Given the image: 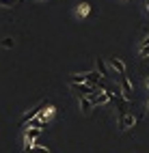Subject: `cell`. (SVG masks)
Returning <instances> with one entry per match:
<instances>
[{
    "instance_id": "cell-1",
    "label": "cell",
    "mask_w": 149,
    "mask_h": 153,
    "mask_svg": "<svg viewBox=\"0 0 149 153\" xmlns=\"http://www.w3.org/2000/svg\"><path fill=\"white\" fill-rule=\"evenodd\" d=\"M45 106H48V101H39V104H37L35 108H31V110H28L26 114L22 117V125H28L35 117H39V114H41V112L45 110Z\"/></svg>"
},
{
    "instance_id": "cell-2",
    "label": "cell",
    "mask_w": 149,
    "mask_h": 153,
    "mask_svg": "<svg viewBox=\"0 0 149 153\" xmlns=\"http://www.w3.org/2000/svg\"><path fill=\"white\" fill-rule=\"evenodd\" d=\"M119 86H121V95H123V99L127 101V104H130V101L134 99V88H132V82H130V78H127V76H121V84H119Z\"/></svg>"
},
{
    "instance_id": "cell-3",
    "label": "cell",
    "mask_w": 149,
    "mask_h": 153,
    "mask_svg": "<svg viewBox=\"0 0 149 153\" xmlns=\"http://www.w3.org/2000/svg\"><path fill=\"white\" fill-rule=\"evenodd\" d=\"M89 99L93 101V106H104V104H108V101L112 99V95L108 93V91L99 88V93H93V95H89Z\"/></svg>"
},
{
    "instance_id": "cell-4",
    "label": "cell",
    "mask_w": 149,
    "mask_h": 153,
    "mask_svg": "<svg viewBox=\"0 0 149 153\" xmlns=\"http://www.w3.org/2000/svg\"><path fill=\"white\" fill-rule=\"evenodd\" d=\"M134 123H136V117H134V112L132 110H127L123 117H119V129H130V127H134Z\"/></svg>"
},
{
    "instance_id": "cell-5",
    "label": "cell",
    "mask_w": 149,
    "mask_h": 153,
    "mask_svg": "<svg viewBox=\"0 0 149 153\" xmlns=\"http://www.w3.org/2000/svg\"><path fill=\"white\" fill-rule=\"evenodd\" d=\"M39 134H41V127H28L24 131V140H26V147L28 145H35V140L39 138Z\"/></svg>"
},
{
    "instance_id": "cell-6",
    "label": "cell",
    "mask_w": 149,
    "mask_h": 153,
    "mask_svg": "<svg viewBox=\"0 0 149 153\" xmlns=\"http://www.w3.org/2000/svg\"><path fill=\"white\" fill-rule=\"evenodd\" d=\"M110 67L117 71V74L119 76H125V71H127V67H125V63H123V60L121 58H117V56H112L110 58Z\"/></svg>"
},
{
    "instance_id": "cell-7",
    "label": "cell",
    "mask_w": 149,
    "mask_h": 153,
    "mask_svg": "<svg viewBox=\"0 0 149 153\" xmlns=\"http://www.w3.org/2000/svg\"><path fill=\"white\" fill-rule=\"evenodd\" d=\"M84 76H86V84H91V86H99V84H102V78H99L97 71H89V74H84Z\"/></svg>"
},
{
    "instance_id": "cell-8",
    "label": "cell",
    "mask_w": 149,
    "mask_h": 153,
    "mask_svg": "<svg viewBox=\"0 0 149 153\" xmlns=\"http://www.w3.org/2000/svg\"><path fill=\"white\" fill-rule=\"evenodd\" d=\"M89 13H91V4H89V2H80L76 7V15L78 17H86Z\"/></svg>"
},
{
    "instance_id": "cell-9",
    "label": "cell",
    "mask_w": 149,
    "mask_h": 153,
    "mask_svg": "<svg viewBox=\"0 0 149 153\" xmlns=\"http://www.w3.org/2000/svg\"><path fill=\"white\" fill-rule=\"evenodd\" d=\"M80 99V110L84 112V114H91V110H93V101L89 99V97H78Z\"/></svg>"
},
{
    "instance_id": "cell-10",
    "label": "cell",
    "mask_w": 149,
    "mask_h": 153,
    "mask_svg": "<svg viewBox=\"0 0 149 153\" xmlns=\"http://www.w3.org/2000/svg\"><path fill=\"white\" fill-rule=\"evenodd\" d=\"M138 56L147 58L149 56V37H145V41H141V48H138Z\"/></svg>"
},
{
    "instance_id": "cell-11",
    "label": "cell",
    "mask_w": 149,
    "mask_h": 153,
    "mask_svg": "<svg viewBox=\"0 0 149 153\" xmlns=\"http://www.w3.org/2000/svg\"><path fill=\"white\" fill-rule=\"evenodd\" d=\"M24 151L26 153H50V149L48 147H41V145H28Z\"/></svg>"
},
{
    "instance_id": "cell-12",
    "label": "cell",
    "mask_w": 149,
    "mask_h": 153,
    "mask_svg": "<svg viewBox=\"0 0 149 153\" xmlns=\"http://www.w3.org/2000/svg\"><path fill=\"white\" fill-rule=\"evenodd\" d=\"M95 67H97V71L102 76H106V78H110V71H108V67L102 63V58H95Z\"/></svg>"
},
{
    "instance_id": "cell-13",
    "label": "cell",
    "mask_w": 149,
    "mask_h": 153,
    "mask_svg": "<svg viewBox=\"0 0 149 153\" xmlns=\"http://www.w3.org/2000/svg\"><path fill=\"white\" fill-rule=\"evenodd\" d=\"M54 112H56V108H54V106H45V110L41 112V119H43V123H45V121H50V119L54 117Z\"/></svg>"
},
{
    "instance_id": "cell-14",
    "label": "cell",
    "mask_w": 149,
    "mask_h": 153,
    "mask_svg": "<svg viewBox=\"0 0 149 153\" xmlns=\"http://www.w3.org/2000/svg\"><path fill=\"white\" fill-rule=\"evenodd\" d=\"M69 84H86V76H69Z\"/></svg>"
},
{
    "instance_id": "cell-15",
    "label": "cell",
    "mask_w": 149,
    "mask_h": 153,
    "mask_svg": "<svg viewBox=\"0 0 149 153\" xmlns=\"http://www.w3.org/2000/svg\"><path fill=\"white\" fill-rule=\"evenodd\" d=\"M45 123H43V119H41V114H39V117H35L33 121H31V127H43Z\"/></svg>"
},
{
    "instance_id": "cell-16",
    "label": "cell",
    "mask_w": 149,
    "mask_h": 153,
    "mask_svg": "<svg viewBox=\"0 0 149 153\" xmlns=\"http://www.w3.org/2000/svg\"><path fill=\"white\" fill-rule=\"evenodd\" d=\"M13 45H15V41H13L11 37H4V39H2V48H7V50H11Z\"/></svg>"
},
{
    "instance_id": "cell-17",
    "label": "cell",
    "mask_w": 149,
    "mask_h": 153,
    "mask_svg": "<svg viewBox=\"0 0 149 153\" xmlns=\"http://www.w3.org/2000/svg\"><path fill=\"white\" fill-rule=\"evenodd\" d=\"M17 0H0V7H13Z\"/></svg>"
},
{
    "instance_id": "cell-18",
    "label": "cell",
    "mask_w": 149,
    "mask_h": 153,
    "mask_svg": "<svg viewBox=\"0 0 149 153\" xmlns=\"http://www.w3.org/2000/svg\"><path fill=\"white\" fill-rule=\"evenodd\" d=\"M145 11L149 13V0H145Z\"/></svg>"
},
{
    "instance_id": "cell-19",
    "label": "cell",
    "mask_w": 149,
    "mask_h": 153,
    "mask_svg": "<svg viewBox=\"0 0 149 153\" xmlns=\"http://www.w3.org/2000/svg\"><path fill=\"white\" fill-rule=\"evenodd\" d=\"M145 84H147V88H149V76H147V78H145Z\"/></svg>"
}]
</instances>
